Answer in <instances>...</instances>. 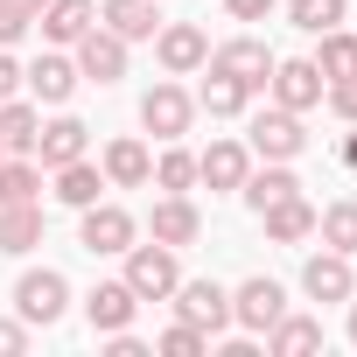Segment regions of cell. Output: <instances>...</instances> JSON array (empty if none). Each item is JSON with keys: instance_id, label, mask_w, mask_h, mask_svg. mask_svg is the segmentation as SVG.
I'll return each instance as SVG.
<instances>
[{"instance_id": "6da1fadb", "label": "cell", "mask_w": 357, "mask_h": 357, "mask_svg": "<svg viewBox=\"0 0 357 357\" xmlns=\"http://www.w3.org/2000/svg\"><path fill=\"white\" fill-rule=\"evenodd\" d=\"M119 259H126V273H119V280H126L140 301H168L175 287H183V252H175V245H161V238H147V245L133 238Z\"/></svg>"}, {"instance_id": "7a4b0ae2", "label": "cell", "mask_w": 357, "mask_h": 357, "mask_svg": "<svg viewBox=\"0 0 357 357\" xmlns=\"http://www.w3.org/2000/svg\"><path fill=\"white\" fill-rule=\"evenodd\" d=\"M133 238H140V218H133L126 204H105V197H98V204L77 211V245H84L91 259H119Z\"/></svg>"}, {"instance_id": "3957f363", "label": "cell", "mask_w": 357, "mask_h": 357, "mask_svg": "<svg viewBox=\"0 0 357 357\" xmlns=\"http://www.w3.org/2000/svg\"><path fill=\"white\" fill-rule=\"evenodd\" d=\"M15 315H22L29 329H56V322L70 315V280H63L56 266H29V273L15 280Z\"/></svg>"}, {"instance_id": "277c9868", "label": "cell", "mask_w": 357, "mask_h": 357, "mask_svg": "<svg viewBox=\"0 0 357 357\" xmlns=\"http://www.w3.org/2000/svg\"><path fill=\"white\" fill-rule=\"evenodd\" d=\"M245 147H252L259 161H294V154L308 147V126H301V112L266 105V112H252V119H245Z\"/></svg>"}, {"instance_id": "5b68a950", "label": "cell", "mask_w": 357, "mask_h": 357, "mask_svg": "<svg viewBox=\"0 0 357 357\" xmlns=\"http://www.w3.org/2000/svg\"><path fill=\"white\" fill-rule=\"evenodd\" d=\"M140 126H147L154 140H183V133L197 126V98L175 84V77H154V91L140 98Z\"/></svg>"}, {"instance_id": "8992f818", "label": "cell", "mask_w": 357, "mask_h": 357, "mask_svg": "<svg viewBox=\"0 0 357 357\" xmlns=\"http://www.w3.org/2000/svg\"><path fill=\"white\" fill-rule=\"evenodd\" d=\"M126 50H133V43H119L105 22H91V29L70 43V56H77V77H84V84H119V77H126Z\"/></svg>"}, {"instance_id": "52a82bcc", "label": "cell", "mask_w": 357, "mask_h": 357, "mask_svg": "<svg viewBox=\"0 0 357 357\" xmlns=\"http://www.w3.org/2000/svg\"><path fill=\"white\" fill-rule=\"evenodd\" d=\"M280 315H287V287H280V280L252 273V280H238V287H231V322H238L245 336H266Z\"/></svg>"}, {"instance_id": "ba28073f", "label": "cell", "mask_w": 357, "mask_h": 357, "mask_svg": "<svg viewBox=\"0 0 357 357\" xmlns=\"http://www.w3.org/2000/svg\"><path fill=\"white\" fill-rule=\"evenodd\" d=\"M273 63H280V56H273L259 36H231V43H218V50H211V63H204V70H225V77H238L245 91H266Z\"/></svg>"}, {"instance_id": "9c48e42d", "label": "cell", "mask_w": 357, "mask_h": 357, "mask_svg": "<svg viewBox=\"0 0 357 357\" xmlns=\"http://www.w3.org/2000/svg\"><path fill=\"white\" fill-rule=\"evenodd\" d=\"M154 63H161L168 77H190V70L211 63V36H204L197 22H161V29H154Z\"/></svg>"}, {"instance_id": "30bf717a", "label": "cell", "mask_w": 357, "mask_h": 357, "mask_svg": "<svg viewBox=\"0 0 357 357\" xmlns=\"http://www.w3.org/2000/svg\"><path fill=\"white\" fill-rule=\"evenodd\" d=\"M322 70H315V56H280L273 63V77H266V91H273V105H287V112H315L322 105Z\"/></svg>"}, {"instance_id": "8fae6325", "label": "cell", "mask_w": 357, "mask_h": 357, "mask_svg": "<svg viewBox=\"0 0 357 357\" xmlns=\"http://www.w3.org/2000/svg\"><path fill=\"white\" fill-rule=\"evenodd\" d=\"M168 301H175V322H197L204 336L231 329V294H225L218 280H183V287H175Z\"/></svg>"}, {"instance_id": "7c38bea8", "label": "cell", "mask_w": 357, "mask_h": 357, "mask_svg": "<svg viewBox=\"0 0 357 357\" xmlns=\"http://www.w3.org/2000/svg\"><path fill=\"white\" fill-rule=\"evenodd\" d=\"M301 294L308 301H322V308H336V301H350L357 294V273H350V252H315L308 266H301Z\"/></svg>"}, {"instance_id": "4fadbf2b", "label": "cell", "mask_w": 357, "mask_h": 357, "mask_svg": "<svg viewBox=\"0 0 357 357\" xmlns=\"http://www.w3.org/2000/svg\"><path fill=\"white\" fill-rule=\"evenodd\" d=\"M98 168H105V183H112V190H147V175H154V147H147L140 133H119V140H105Z\"/></svg>"}, {"instance_id": "5bb4252c", "label": "cell", "mask_w": 357, "mask_h": 357, "mask_svg": "<svg viewBox=\"0 0 357 357\" xmlns=\"http://www.w3.org/2000/svg\"><path fill=\"white\" fill-rule=\"evenodd\" d=\"M22 84L36 91V105H70V91H77L84 77H77V56H63V50H43V56L22 70Z\"/></svg>"}, {"instance_id": "9a60e30c", "label": "cell", "mask_w": 357, "mask_h": 357, "mask_svg": "<svg viewBox=\"0 0 357 357\" xmlns=\"http://www.w3.org/2000/svg\"><path fill=\"white\" fill-rule=\"evenodd\" d=\"M133 315H140V294H133L126 280H98V287L84 294V322H91L98 336H112V329H133Z\"/></svg>"}, {"instance_id": "2e32d148", "label": "cell", "mask_w": 357, "mask_h": 357, "mask_svg": "<svg viewBox=\"0 0 357 357\" xmlns=\"http://www.w3.org/2000/svg\"><path fill=\"white\" fill-rule=\"evenodd\" d=\"M147 238H161V245L183 252V245H197V238H204V211H197L190 197H161V204L147 211Z\"/></svg>"}, {"instance_id": "e0dca14e", "label": "cell", "mask_w": 357, "mask_h": 357, "mask_svg": "<svg viewBox=\"0 0 357 357\" xmlns=\"http://www.w3.org/2000/svg\"><path fill=\"white\" fill-rule=\"evenodd\" d=\"M77 154H91V126H84V119H70V112H56V119L36 133V161H43V175H50V168H63V161H77Z\"/></svg>"}, {"instance_id": "ac0fdd59", "label": "cell", "mask_w": 357, "mask_h": 357, "mask_svg": "<svg viewBox=\"0 0 357 357\" xmlns=\"http://www.w3.org/2000/svg\"><path fill=\"white\" fill-rule=\"evenodd\" d=\"M50 183H56L50 197H56L63 211H84V204H98V190H112V183H105V168H98L91 154H77V161H63V168H50Z\"/></svg>"}, {"instance_id": "d6986e66", "label": "cell", "mask_w": 357, "mask_h": 357, "mask_svg": "<svg viewBox=\"0 0 357 357\" xmlns=\"http://www.w3.org/2000/svg\"><path fill=\"white\" fill-rule=\"evenodd\" d=\"M245 168H252V147H245V140H211V147L197 154V183H211V190H238Z\"/></svg>"}, {"instance_id": "ffe728a7", "label": "cell", "mask_w": 357, "mask_h": 357, "mask_svg": "<svg viewBox=\"0 0 357 357\" xmlns=\"http://www.w3.org/2000/svg\"><path fill=\"white\" fill-rule=\"evenodd\" d=\"M91 22H98V0H50V8L36 15V29H43V43H50V50H70Z\"/></svg>"}, {"instance_id": "44dd1931", "label": "cell", "mask_w": 357, "mask_h": 357, "mask_svg": "<svg viewBox=\"0 0 357 357\" xmlns=\"http://www.w3.org/2000/svg\"><path fill=\"white\" fill-rule=\"evenodd\" d=\"M238 197H245V211L259 218L266 204H280V197H301V175H294L287 161H266V168H245V183H238Z\"/></svg>"}, {"instance_id": "7402d4cb", "label": "cell", "mask_w": 357, "mask_h": 357, "mask_svg": "<svg viewBox=\"0 0 357 357\" xmlns=\"http://www.w3.org/2000/svg\"><path fill=\"white\" fill-rule=\"evenodd\" d=\"M98 22H105L119 43H154L161 8H154V0H98Z\"/></svg>"}, {"instance_id": "603a6c76", "label": "cell", "mask_w": 357, "mask_h": 357, "mask_svg": "<svg viewBox=\"0 0 357 357\" xmlns=\"http://www.w3.org/2000/svg\"><path fill=\"white\" fill-rule=\"evenodd\" d=\"M259 225H266L273 245H301V238H315V204L308 197H280V204L259 211Z\"/></svg>"}, {"instance_id": "cb8c5ba5", "label": "cell", "mask_w": 357, "mask_h": 357, "mask_svg": "<svg viewBox=\"0 0 357 357\" xmlns=\"http://www.w3.org/2000/svg\"><path fill=\"white\" fill-rule=\"evenodd\" d=\"M43 245V204H0V252L22 259Z\"/></svg>"}, {"instance_id": "d4e9b609", "label": "cell", "mask_w": 357, "mask_h": 357, "mask_svg": "<svg viewBox=\"0 0 357 357\" xmlns=\"http://www.w3.org/2000/svg\"><path fill=\"white\" fill-rule=\"evenodd\" d=\"M147 183L161 190V197H190L197 190V154L183 147V140H161V154H154V175Z\"/></svg>"}, {"instance_id": "484cf974", "label": "cell", "mask_w": 357, "mask_h": 357, "mask_svg": "<svg viewBox=\"0 0 357 357\" xmlns=\"http://www.w3.org/2000/svg\"><path fill=\"white\" fill-rule=\"evenodd\" d=\"M322 350V315H280L266 329V357H308Z\"/></svg>"}, {"instance_id": "4316f807", "label": "cell", "mask_w": 357, "mask_h": 357, "mask_svg": "<svg viewBox=\"0 0 357 357\" xmlns=\"http://www.w3.org/2000/svg\"><path fill=\"white\" fill-rule=\"evenodd\" d=\"M315 238H322L329 252H350V259H357V197L322 204V211H315Z\"/></svg>"}, {"instance_id": "83f0119b", "label": "cell", "mask_w": 357, "mask_h": 357, "mask_svg": "<svg viewBox=\"0 0 357 357\" xmlns=\"http://www.w3.org/2000/svg\"><path fill=\"white\" fill-rule=\"evenodd\" d=\"M43 197V161L36 154H0V204H36Z\"/></svg>"}, {"instance_id": "f1b7e54d", "label": "cell", "mask_w": 357, "mask_h": 357, "mask_svg": "<svg viewBox=\"0 0 357 357\" xmlns=\"http://www.w3.org/2000/svg\"><path fill=\"white\" fill-rule=\"evenodd\" d=\"M36 133H43V112L29 98H8L0 105V147L8 154H36Z\"/></svg>"}, {"instance_id": "f546056e", "label": "cell", "mask_w": 357, "mask_h": 357, "mask_svg": "<svg viewBox=\"0 0 357 357\" xmlns=\"http://www.w3.org/2000/svg\"><path fill=\"white\" fill-rule=\"evenodd\" d=\"M245 105H252V91H245L238 77H225V70H211L204 91H197V112H211V119H238Z\"/></svg>"}, {"instance_id": "4dcf8cb0", "label": "cell", "mask_w": 357, "mask_h": 357, "mask_svg": "<svg viewBox=\"0 0 357 357\" xmlns=\"http://www.w3.org/2000/svg\"><path fill=\"white\" fill-rule=\"evenodd\" d=\"M315 70L322 77H357V36L350 29H322L315 36Z\"/></svg>"}, {"instance_id": "1f68e13d", "label": "cell", "mask_w": 357, "mask_h": 357, "mask_svg": "<svg viewBox=\"0 0 357 357\" xmlns=\"http://www.w3.org/2000/svg\"><path fill=\"white\" fill-rule=\"evenodd\" d=\"M343 15H350V0H287V22H294L301 36H322V29H343Z\"/></svg>"}, {"instance_id": "d6a6232c", "label": "cell", "mask_w": 357, "mask_h": 357, "mask_svg": "<svg viewBox=\"0 0 357 357\" xmlns=\"http://www.w3.org/2000/svg\"><path fill=\"white\" fill-rule=\"evenodd\" d=\"M161 350H168V357H204L211 336H204L197 322H168V329H161Z\"/></svg>"}, {"instance_id": "836d02e7", "label": "cell", "mask_w": 357, "mask_h": 357, "mask_svg": "<svg viewBox=\"0 0 357 357\" xmlns=\"http://www.w3.org/2000/svg\"><path fill=\"white\" fill-rule=\"evenodd\" d=\"M322 98H329V112H336L343 126H357V77H329Z\"/></svg>"}, {"instance_id": "e575fe53", "label": "cell", "mask_w": 357, "mask_h": 357, "mask_svg": "<svg viewBox=\"0 0 357 357\" xmlns=\"http://www.w3.org/2000/svg\"><path fill=\"white\" fill-rule=\"evenodd\" d=\"M29 29H36V15H22L15 0H0V50H15V43H22Z\"/></svg>"}, {"instance_id": "d590c367", "label": "cell", "mask_w": 357, "mask_h": 357, "mask_svg": "<svg viewBox=\"0 0 357 357\" xmlns=\"http://www.w3.org/2000/svg\"><path fill=\"white\" fill-rule=\"evenodd\" d=\"M29 350V322L22 315H0V357H22Z\"/></svg>"}, {"instance_id": "8d00e7d4", "label": "cell", "mask_w": 357, "mask_h": 357, "mask_svg": "<svg viewBox=\"0 0 357 357\" xmlns=\"http://www.w3.org/2000/svg\"><path fill=\"white\" fill-rule=\"evenodd\" d=\"M273 8H280V0H225L231 22H273Z\"/></svg>"}, {"instance_id": "74e56055", "label": "cell", "mask_w": 357, "mask_h": 357, "mask_svg": "<svg viewBox=\"0 0 357 357\" xmlns=\"http://www.w3.org/2000/svg\"><path fill=\"white\" fill-rule=\"evenodd\" d=\"M105 350H112V357H154V350H147L133 329H112V336H105Z\"/></svg>"}, {"instance_id": "f35d334b", "label": "cell", "mask_w": 357, "mask_h": 357, "mask_svg": "<svg viewBox=\"0 0 357 357\" xmlns=\"http://www.w3.org/2000/svg\"><path fill=\"white\" fill-rule=\"evenodd\" d=\"M22 91V63H15V50H0V105H8Z\"/></svg>"}, {"instance_id": "ab89813d", "label": "cell", "mask_w": 357, "mask_h": 357, "mask_svg": "<svg viewBox=\"0 0 357 357\" xmlns=\"http://www.w3.org/2000/svg\"><path fill=\"white\" fill-rule=\"evenodd\" d=\"M336 161H343V168H357V126H350V133L336 140Z\"/></svg>"}, {"instance_id": "60d3db41", "label": "cell", "mask_w": 357, "mask_h": 357, "mask_svg": "<svg viewBox=\"0 0 357 357\" xmlns=\"http://www.w3.org/2000/svg\"><path fill=\"white\" fill-rule=\"evenodd\" d=\"M15 8H22V15H43V8H50V0H15Z\"/></svg>"}, {"instance_id": "b9f144b4", "label": "cell", "mask_w": 357, "mask_h": 357, "mask_svg": "<svg viewBox=\"0 0 357 357\" xmlns=\"http://www.w3.org/2000/svg\"><path fill=\"white\" fill-rule=\"evenodd\" d=\"M343 336H350V343H357V301H350V322H343Z\"/></svg>"}, {"instance_id": "7bdbcfd3", "label": "cell", "mask_w": 357, "mask_h": 357, "mask_svg": "<svg viewBox=\"0 0 357 357\" xmlns=\"http://www.w3.org/2000/svg\"><path fill=\"white\" fill-rule=\"evenodd\" d=\"M0 154H8V147H0Z\"/></svg>"}]
</instances>
